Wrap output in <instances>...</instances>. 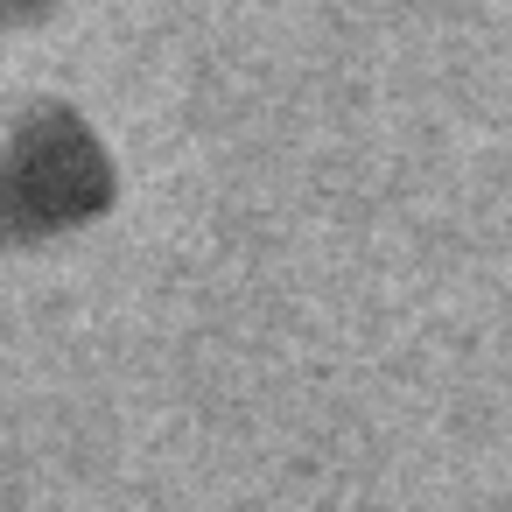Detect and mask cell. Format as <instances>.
Returning <instances> with one entry per match:
<instances>
[{
	"label": "cell",
	"instance_id": "cell-1",
	"mask_svg": "<svg viewBox=\"0 0 512 512\" xmlns=\"http://www.w3.org/2000/svg\"><path fill=\"white\" fill-rule=\"evenodd\" d=\"M113 155L85 113L36 99L0 127V253H36L78 239L113 211Z\"/></svg>",
	"mask_w": 512,
	"mask_h": 512
},
{
	"label": "cell",
	"instance_id": "cell-2",
	"mask_svg": "<svg viewBox=\"0 0 512 512\" xmlns=\"http://www.w3.org/2000/svg\"><path fill=\"white\" fill-rule=\"evenodd\" d=\"M50 8H57V0H0V36H15V29L43 22Z\"/></svg>",
	"mask_w": 512,
	"mask_h": 512
}]
</instances>
